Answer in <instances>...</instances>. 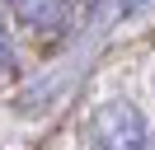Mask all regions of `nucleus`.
<instances>
[{
  "mask_svg": "<svg viewBox=\"0 0 155 150\" xmlns=\"http://www.w3.org/2000/svg\"><path fill=\"white\" fill-rule=\"evenodd\" d=\"M10 14H14L19 28H28L38 38H52V33H66L71 28L75 5L71 0H10Z\"/></svg>",
  "mask_w": 155,
  "mask_h": 150,
  "instance_id": "f03ea898",
  "label": "nucleus"
},
{
  "mask_svg": "<svg viewBox=\"0 0 155 150\" xmlns=\"http://www.w3.org/2000/svg\"><path fill=\"white\" fill-rule=\"evenodd\" d=\"M94 5H99V0H94Z\"/></svg>",
  "mask_w": 155,
  "mask_h": 150,
  "instance_id": "20e7f679",
  "label": "nucleus"
},
{
  "mask_svg": "<svg viewBox=\"0 0 155 150\" xmlns=\"http://www.w3.org/2000/svg\"><path fill=\"white\" fill-rule=\"evenodd\" d=\"M89 145L94 150H150L146 112L132 99H108L89 112Z\"/></svg>",
  "mask_w": 155,
  "mask_h": 150,
  "instance_id": "f257e3e1",
  "label": "nucleus"
},
{
  "mask_svg": "<svg viewBox=\"0 0 155 150\" xmlns=\"http://www.w3.org/2000/svg\"><path fill=\"white\" fill-rule=\"evenodd\" d=\"M122 9H127V14H141V9H146V0H122Z\"/></svg>",
  "mask_w": 155,
  "mask_h": 150,
  "instance_id": "7ed1b4c3",
  "label": "nucleus"
}]
</instances>
